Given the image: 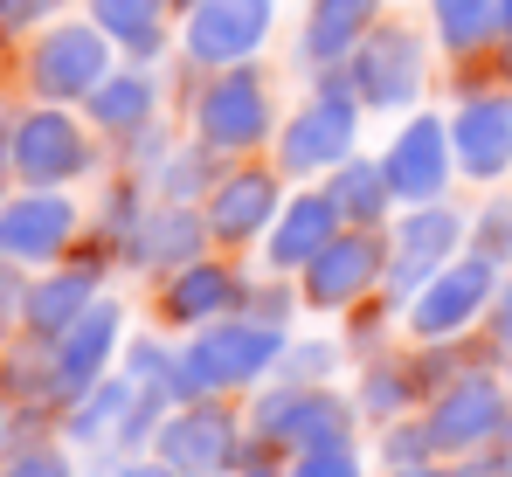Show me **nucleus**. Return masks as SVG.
I'll return each mask as SVG.
<instances>
[{
    "label": "nucleus",
    "instance_id": "5",
    "mask_svg": "<svg viewBox=\"0 0 512 477\" xmlns=\"http://www.w3.org/2000/svg\"><path fill=\"white\" fill-rule=\"evenodd\" d=\"M70 236H77V208L63 194L35 187V194L0 201V256L7 263H49L70 249Z\"/></svg>",
    "mask_w": 512,
    "mask_h": 477
},
{
    "label": "nucleus",
    "instance_id": "16",
    "mask_svg": "<svg viewBox=\"0 0 512 477\" xmlns=\"http://www.w3.org/2000/svg\"><path fill=\"white\" fill-rule=\"evenodd\" d=\"M388 187L402 194V201H436L443 194V180H450V132L436 125V118H416L395 146H388Z\"/></svg>",
    "mask_w": 512,
    "mask_h": 477
},
{
    "label": "nucleus",
    "instance_id": "34",
    "mask_svg": "<svg viewBox=\"0 0 512 477\" xmlns=\"http://www.w3.org/2000/svg\"><path fill=\"white\" fill-rule=\"evenodd\" d=\"M492 318H499V339H512V284H506V298H499V312H492Z\"/></svg>",
    "mask_w": 512,
    "mask_h": 477
},
{
    "label": "nucleus",
    "instance_id": "6",
    "mask_svg": "<svg viewBox=\"0 0 512 477\" xmlns=\"http://www.w3.org/2000/svg\"><path fill=\"white\" fill-rule=\"evenodd\" d=\"M256 429H263L270 443H291V450H333V443H346V408H340V395L298 381V388L263 395Z\"/></svg>",
    "mask_w": 512,
    "mask_h": 477
},
{
    "label": "nucleus",
    "instance_id": "1",
    "mask_svg": "<svg viewBox=\"0 0 512 477\" xmlns=\"http://www.w3.org/2000/svg\"><path fill=\"white\" fill-rule=\"evenodd\" d=\"M284 353V332L263 325V318H236V325H208L187 353H180V374H173V395L194 401L208 388H243L256 381L270 360Z\"/></svg>",
    "mask_w": 512,
    "mask_h": 477
},
{
    "label": "nucleus",
    "instance_id": "26",
    "mask_svg": "<svg viewBox=\"0 0 512 477\" xmlns=\"http://www.w3.org/2000/svg\"><path fill=\"white\" fill-rule=\"evenodd\" d=\"M326 194L340 201L346 222H381V215H388V201H395L388 166H367V159H340V180H333Z\"/></svg>",
    "mask_w": 512,
    "mask_h": 477
},
{
    "label": "nucleus",
    "instance_id": "19",
    "mask_svg": "<svg viewBox=\"0 0 512 477\" xmlns=\"http://www.w3.org/2000/svg\"><path fill=\"white\" fill-rule=\"evenodd\" d=\"M132 408H139V381L132 374H104L77 401H63V436L70 443H104V436H118L132 422Z\"/></svg>",
    "mask_w": 512,
    "mask_h": 477
},
{
    "label": "nucleus",
    "instance_id": "28",
    "mask_svg": "<svg viewBox=\"0 0 512 477\" xmlns=\"http://www.w3.org/2000/svg\"><path fill=\"white\" fill-rule=\"evenodd\" d=\"M436 28H443V42H450L457 56H471V49H485L492 28H499V0H436Z\"/></svg>",
    "mask_w": 512,
    "mask_h": 477
},
{
    "label": "nucleus",
    "instance_id": "11",
    "mask_svg": "<svg viewBox=\"0 0 512 477\" xmlns=\"http://www.w3.org/2000/svg\"><path fill=\"white\" fill-rule=\"evenodd\" d=\"M353 90L367 104H388V111L416 104V90H423V49H416V35H402V28L367 35L353 49Z\"/></svg>",
    "mask_w": 512,
    "mask_h": 477
},
{
    "label": "nucleus",
    "instance_id": "40",
    "mask_svg": "<svg viewBox=\"0 0 512 477\" xmlns=\"http://www.w3.org/2000/svg\"><path fill=\"white\" fill-rule=\"evenodd\" d=\"M492 477H506V471H492Z\"/></svg>",
    "mask_w": 512,
    "mask_h": 477
},
{
    "label": "nucleus",
    "instance_id": "32",
    "mask_svg": "<svg viewBox=\"0 0 512 477\" xmlns=\"http://www.w3.org/2000/svg\"><path fill=\"white\" fill-rule=\"evenodd\" d=\"M42 7H49V0H0V42L28 35V28L42 21Z\"/></svg>",
    "mask_w": 512,
    "mask_h": 477
},
{
    "label": "nucleus",
    "instance_id": "13",
    "mask_svg": "<svg viewBox=\"0 0 512 477\" xmlns=\"http://www.w3.org/2000/svg\"><path fill=\"white\" fill-rule=\"evenodd\" d=\"M118 305H90L70 332H56L49 339V353H56V388H63V401H77L90 388V381H104V367H111V346H118Z\"/></svg>",
    "mask_w": 512,
    "mask_h": 477
},
{
    "label": "nucleus",
    "instance_id": "36",
    "mask_svg": "<svg viewBox=\"0 0 512 477\" xmlns=\"http://www.w3.org/2000/svg\"><path fill=\"white\" fill-rule=\"evenodd\" d=\"M395 477H443V471H429V464H409V471H395Z\"/></svg>",
    "mask_w": 512,
    "mask_h": 477
},
{
    "label": "nucleus",
    "instance_id": "33",
    "mask_svg": "<svg viewBox=\"0 0 512 477\" xmlns=\"http://www.w3.org/2000/svg\"><path fill=\"white\" fill-rule=\"evenodd\" d=\"M118 477H180V471H167V464H125Z\"/></svg>",
    "mask_w": 512,
    "mask_h": 477
},
{
    "label": "nucleus",
    "instance_id": "37",
    "mask_svg": "<svg viewBox=\"0 0 512 477\" xmlns=\"http://www.w3.org/2000/svg\"><path fill=\"white\" fill-rule=\"evenodd\" d=\"M499 28H506V35H512V0H499Z\"/></svg>",
    "mask_w": 512,
    "mask_h": 477
},
{
    "label": "nucleus",
    "instance_id": "18",
    "mask_svg": "<svg viewBox=\"0 0 512 477\" xmlns=\"http://www.w3.org/2000/svg\"><path fill=\"white\" fill-rule=\"evenodd\" d=\"M97 305V270L90 263H77V270H49L42 284H28V332L35 339H56V332H70L77 318Z\"/></svg>",
    "mask_w": 512,
    "mask_h": 477
},
{
    "label": "nucleus",
    "instance_id": "24",
    "mask_svg": "<svg viewBox=\"0 0 512 477\" xmlns=\"http://www.w3.org/2000/svg\"><path fill=\"white\" fill-rule=\"evenodd\" d=\"M208 236H215V229L194 222L187 208H160V215H146V229L132 236V256H139V263H194Z\"/></svg>",
    "mask_w": 512,
    "mask_h": 477
},
{
    "label": "nucleus",
    "instance_id": "31",
    "mask_svg": "<svg viewBox=\"0 0 512 477\" xmlns=\"http://www.w3.org/2000/svg\"><path fill=\"white\" fill-rule=\"evenodd\" d=\"M21 318H28V284H21V270L0 256V339H7Z\"/></svg>",
    "mask_w": 512,
    "mask_h": 477
},
{
    "label": "nucleus",
    "instance_id": "7",
    "mask_svg": "<svg viewBox=\"0 0 512 477\" xmlns=\"http://www.w3.org/2000/svg\"><path fill=\"white\" fill-rule=\"evenodd\" d=\"M485 305H492V256H464V263H443L429 277L409 318H416L423 339H450V332H464Z\"/></svg>",
    "mask_w": 512,
    "mask_h": 477
},
{
    "label": "nucleus",
    "instance_id": "35",
    "mask_svg": "<svg viewBox=\"0 0 512 477\" xmlns=\"http://www.w3.org/2000/svg\"><path fill=\"white\" fill-rule=\"evenodd\" d=\"M7 422H14V401L0 395V443H7Z\"/></svg>",
    "mask_w": 512,
    "mask_h": 477
},
{
    "label": "nucleus",
    "instance_id": "21",
    "mask_svg": "<svg viewBox=\"0 0 512 477\" xmlns=\"http://www.w3.org/2000/svg\"><path fill=\"white\" fill-rule=\"evenodd\" d=\"M236 277L222 270V263H180L167 284V298H160V312L173 318V325H215V318L236 305Z\"/></svg>",
    "mask_w": 512,
    "mask_h": 477
},
{
    "label": "nucleus",
    "instance_id": "27",
    "mask_svg": "<svg viewBox=\"0 0 512 477\" xmlns=\"http://www.w3.org/2000/svg\"><path fill=\"white\" fill-rule=\"evenodd\" d=\"M97 28L118 35L132 56H153L160 49V0H90Z\"/></svg>",
    "mask_w": 512,
    "mask_h": 477
},
{
    "label": "nucleus",
    "instance_id": "4",
    "mask_svg": "<svg viewBox=\"0 0 512 477\" xmlns=\"http://www.w3.org/2000/svg\"><path fill=\"white\" fill-rule=\"evenodd\" d=\"M90 166V139L84 125L70 118V111H28L21 125H14V173L28 180V187H63V180H77Z\"/></svg>",
    "mask_w": 512,
    "mask_h": 477
},
{
    "label": "nucleus",
    "instance_id": "9",
    "mask_svg": "<svg viewBox=\"0 0 512 477\" xmlns=\"http://www.w3.org/2000/svg\"><path fill=\"white\" fill-rule=\"evenodd\" d=\"M263 132H270V97H263V83L250 70H229V77L208 83V97H201V139L215 153H243Z\"/></svg>",
    "mask_w": 512,
    "mask_h": 477
},
{
    "label": "nucleus",
    "instance_id": "12",
    "mask_svg": "<svg viewBox=\"0 0 512 477\" xmlns=\"http://www.w3.org/2000/svg\"><path fill=\"white\" fill-rule=\"evenodd\" d=\"M229 450H236V422L222 408H208V401L180 408L167 429H160V464L180 471V477H215L229 464Z\"/></svg>",
    "mask_w": 512,
    "mask_h": 477
},
{
    "label": "nucleus",
    "instance_id": "17",
    "mask_svg": "<svg viewBox=\"0 0 512 477\" xmlns=\"http://www.w3.org/2000/svg\"><path fill=\"white\" fill-rule=\"evenodd\" d=\"M457 236H464V222L450 215V208H416L402 229H395V270H388V284L395 291H416V284H429L443 263H450V249H457Z\"/></svg>",
    "mask_w": 512,
    "mask_h": 477
},
{
    "label": "nucleus",
    "instance_id": "8",
    "mask_svg": "<svg viewBox=\"0 0 512 477\" xmlns=\"http://www.w3.org/2000/svg\"><path fill=\"white\" fill-rule=\"evenodd\" d=\"M263 28H270V0H201L194 21H187V56L236 70L263 42Z\"/></svg>",
    "mask_w": 512,
    "mask_h": 477
},
{
    "label": "nucleus",
    "instance_id": "2",
    "mask_svg": "<svg viewBox=\"0 0 512 477\" xmlns=\"http://www.w3.org/2000/svg\"><path fill=\"white\" fill-rule=\"evenodd\" d=\"M353 70L340 77H326V90L284 125V139H277V166L284 173H319V166H340L353 153Z\"/></svg>",
    "mask_w": 512,
    "mask_h": 477
},
{
    "label": "nucleus",
    "instance_id": "23",
    "mask_svg": "<svg viewBox=\"0 0 512 477\" xmlns=\"http://www.w3.org/2000/svg\"><path fill=\"white\" fill-rule=\"evenodd\" d=\"M381 0H319L312 7V28H305V56L312 63H340L353 42H367Z\"/></svg>",
    "mask_w": 512,
    "mask_h": 477
},
{
    "label": "nucleus",
    "instance_id": "25",
    "mask_svg": "<svg viewBox=\"0 0 512 477\" xmlns=\"http://www.w3.org/2000/svg\"><path fill=\"white\" fill-rule=\"evenodd\" d=\"M146 118H153V83L146 77H104L90 90V125L132 139V132H146Z\"/></svg>",
    "mask_w": 512,
    "mask_h": 477
},
{
    "label": "nucleus",
    "instance_id": "30",
    "mask_svg": "<svg viewBox=\"0 0 512 477\" xmlns=\"http://www.w3.org/2000/svg\"><path fill=\"white\" fill-rule=\"evenodd\" d=\"M291 477H360V464H353L346 443H333V450H298Z\"/></svg>",
    "mask_w": 512,
    "mask_h": 477
},
{
    "label": "nucleus",
    "instance_id": "29",
    "mask_svg": "<svg viewBox=\"0 0 512 477\" xmlns=\"http://www.w3.org/2000/svg\"><path fill=\"white\" fill-rule=\"evenodd\" d=\"M0 477H77V471H70L63 443H49V436H7L0 443Z\"/></svg>",
    "mask_w": 512,
    "mask_h": 477
},
{
    "label": "nucleus",
    "instance_id": "10",
    "mask_svg": "<svg viewBox=\"0 0 512 477\" xmlns=\"http://www.w3.org/2000/svg\"><path fill=\"white\" fill-rule=\"evenodd\" d=\"M492 436H506V395H499V381H485V374L450 381V395L436 401V415H429V443L436 450H478Z\"/></svg>",
    "mask_w": 512,
    "mask_h": 477
},
{
    "label": "nucleus",
    "instance_id": "3",
    "mask_svg": "<svg viewBox=\"0 0 512 477\" xmlns=\"http://www.w3.org/2000/svg\"><path fill=\"white\" fill-rule=\"evenodd\" d=\"M111 77V49H104V28L97 21H63L35 42L28 56V83L49 97V104H70V97H90L97 83Z\"/></svg>",
    "mask_w": 512,
    "mask_h": 477
},
{
    "label": "nucleus",
    "instance_id": "22",
    "mask_svg": "<svg viewBox=\"0 0 512 477\" xmlns=\"http://www.w3.org/2000/svg\"><path fill=\"white\" fill-rule=\"evenodd\" d=\"M270 215H277V180L270 173H229L208 201V229L222 242H250Z\"/></svg>",
    "mask_w": 512,
    "mask_h": 477
},
{
    "label": "nucleus",
    "instance_id": "14",
    "mask_svg": "<svg viewBox=\"0 0 512 477\" xmlns=\"http://www.w3.org/2000/svg\"><path fill=\"white\" fill-rule=\"evenodd\" d=\"M374 277H381V242L374 236H333L305 263V298H312L319 312H340V305H353Z\"/></svg>",
    "mask_w": 512,
    "mask_h": 477
},
{
    "label": "nucleus",
    "instance_id": "15",
    "mask_svg": "<svg viewBox=\"0 0 512 477\" xmlns=\"http://www.w3.org/2000/svg\"><path fill=\"white\" fill-rule=\"evenodd\" d=\"M450 153L464 173L492 180L512 166V104L506 97H471L457 118H450Z\"/></svg>",
    "mask_w": 512,
    "mask_h": 477
},
{
    "label": "nucleus",
    "instance_id": "20",
    "mask_svg": "<svg viewBox=\"0 0 512 477\" xmlns=\"http://www.w3.org/2000/svg\"><path fill=\"white\" fill-rule=\"evenodd\" d=\"M333 236H340V201H333V194H305V201H291L284 222L270 229V263H277V270H298V263H312Z\"/></svg>",
    "mask_w": 512,
    "mask_h": 477
},
{
    "label": "nucleus",
    "instance_id": "39",
    "mask_svg": "<svg viewBox=\"0 0 512 477\" xmlns=\"http://www.w3.org/2000/svg\"><path fill=\"white\" fill-rule=\"evenodd\" d=\"M506 70H512V56H506Z\"/></svg>",
    "mask_w": 512,
    "mask_h": 477
},
{
    "label": "nucleus",
    "instance_id": "38",
    "mask_svg": "<svg viewBox=\"0 0 512 477\" xmlns=\"http://www.w3.org/2000/svg\"><path fill=\"white\" fill-rule=\"evenodd\" d=\"M243 477H270V471H243Z\"/></svg>",
    "mask_w": 512,
    "mask_h": 477
}]
</instances>
